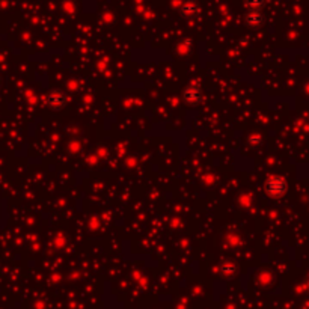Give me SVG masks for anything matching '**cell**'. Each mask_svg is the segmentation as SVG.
Segmentation results:
<instances>
[{"label": "cell", "mask_w": 309, "mask_h": 309, "mask_svg": "<svg viewBox=\"0 0 309 309\" xmlns=\"http://www.w3.org/2000/svg\"><path fill=\"white\" fill-rule=\"evenodd\" d=\"M266 192L272 198H279L287 192V183L281 177H272L266 183Z\"/></svg>", "instance_id": "1"}, {"label": "cell", "mask_w": 309, "mask_h": 309, "mask_svg": "<svg viewBox=\"0 0 309 309\" xmlns=\"http://www.w3.org/2000/svg\"><path fill=\"white\" fill-rule=\"evenodd\" d=\"M202 100V91L198 85H189L184 91V101L187 104H198Z\"/></svg>", "instance_id": "2"}, {"label": "cell", "mask_w": 309, "mask_h": 309, "mask_svg": "<svg viewBox=\"0 0 309 309\" xmlns=\"http://www.w3.org/2000/svg\"><path fill=\"white\" fill-rule=\"evenodd\" d=\"M246 23L249 24V26H252V27H256V26H260L261 23H263V17H261V14L260 12H250L249 15H247V18H246Z\"/></svg>", "instance_id": "4"}, {"label": "cell", "mask_w": 309, "mask_h": 309, "mask_svg": "<svg viewBox=\"0 0 309 309\" xmlns=\"http://www.w3.org/2000/svg\"><path fill=\"white\" fill-rule=\"evenodd\" d=\"M263 3H264V0H247V6L250 8V9H260L261 6H263Z\"/></svg>", "instance_id": "5"}, {"label": "cell", "mask_w": 309, "mask_h": 309, "mask_svg": "<svg viewBox=\"0 0 309 309\" xmlns=\"http://www.w3.org/2000/svg\"><path fill=\"white\" fill-rule=\"evenodd\" d=\"M47 104L50 106V109H55V110L62 109L67 104V97L61 91H53L47 95Z\"/></svg>", "instance_id": "3"}]
</instances>
